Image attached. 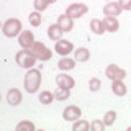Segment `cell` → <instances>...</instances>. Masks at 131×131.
Returning a JSON list of instances; mask_svg holds the SVG:
<instances>
[{"label": "cell", "mask_w": 131, "mask_h": 131, "mask_svg": "<svg viewBox=\"0 0 131 131\" xmlns=\"http://www.w3.org/2000/svg\"><path fill=\"white\" fill-rule=\"evenodd\" d=\"M18 43L23 49H30L33 46V43H35V35H33V31H30V30L21 31L20 36H18Z\"/></svg>", "instance_id": "9"}, {"label": "cell", "mask_w": 131, "mask_h": 131, "mask_svg": "<svg viewBox=\"0 0 131 131\" xmlns=\"http://www.w3.org/2000/svg\"><path fill=\"white\" fill-rule=\"evenodd\" d=\"M90 30H92L93 35H103V33L106 31L105 30V25H103V20L93 18L92 21H90Z\"/></svg>", "instance_id": "19"}, {"label": "cell", "mask_w": 131, "mask_h": 131, "mask_svg": "<svg viewBox=\"0 0 131 131\" xmlns=\"http://www.w3.org/2000/svg\"><path fill=\"white\" fill-rule=\"evenodd\" d=\"M75 62H77L75 59H71V57L64 56L62 59L57 62V67H59L61 71H72V69L75 67Z\"/></svg>", "instance_id": "17"}, {"label": "cell", "mask_w": 131, "mask_h": 131, "mask_svg": "<svg viewBox=\"0 0 131 131\" xmlns=\"http://www.w3.org/2000/svg\"><path fill=\"white\" fill-rule=\"evenodd\" d=\"M30 51L35 54V57L38 61H41V62H44V61H49L52 56V51L49 48H46V44L41 43V41H35L33 43V46L30 48Z\"/></svg>", "instance_id": "4"}, {"label": "cell", "mask_w": 131, "mask_h": 131, "mask_svg": "<svg viewBox=\"0 0 131 131\" xmlns=\"http://www.w3.org/2000/svg\"><path fill=\"white\" fill-rule=\"evenodd\" d=\"M52 100H56V98H54V92H49V90L39 92V102H41L43 105H49V103H52Z\"/></svg>", "instance_id": "20"}, {"label": "cell", "mask_w": 131, "mask_h": 131, "mask_svg": "<svg viewBox=\"0 0 131 131\" xmlns=\"http://www.w3.org/2000/svg\"><path fill=\"white\" fill-rule=\"evenodd\" d=\"M21 21L18 18H8L2 26V33L7 36V38H15V36H20L21 33Z\"/></svg>", "instance_id": "2"}, {"label": "cell", "mask_w": 131, "mask_h": 131, "mask_svg": "<svg viewBox=\"0 0 131 131\" xmlns=\"http://www.w3.org/2000/svg\"><path fill=\"white\" fill-rule=\"evenodd\" d=\"M46 2H48V3H56L57 0H46Z\"/></svg>", "instance_id": "30"}, {"label": "cell", "mask_w": 131, "mask_h": 131, "mask_svg": "<svg viewBox=\"0 0 131 131\" xmlns=\"http://www.w3.org/2000/svg\"><path fill=\"white\" fill-rule=\"evenodd\" d=\"M72 129L74 131H89L90 129V123L87 120H77V121H74V125H72Z\"/></svg>", "instance_id": "21"}, {"label": "cell", "mask_w": 131, "mask_h": 131, "mask_svg": "<svg viewBox=\"0 0 131 131\" xmlns=\"http://www.w3.org/2000/svg\"><path fill=\"white\" fill-rule=\"evenodd\" d=\"M36 126L33 125L31 121H21V123H18V125H16V129H35Z\"/></svg>", "instance_id": "28"}, {"label": "cell", "mask_w": 131, "mask_h": 131, "mask_svg": "<svg viewBox=\"0 0 131 131\" xmlns=\"http://www.w3.org/2000/svg\"><path fill=\"white\" fill-rule=\"evenodd\" d=\"M115 120H116V112L115 110H110V112H106L105 113V116H103V123H105V126H112Z\"/></svg>", "instance_id": "24"}, {"label": "cell", "mask_w": 131, "mask_h": 131, "mask_svg": "<svg viewBox=\"0 0 131 131\" xmlns=\"http://www.w3.org/2000/svg\"><path fill=\"white\" fill-rule=\"evenodd\" d=\"M7 102L10 105H13V106L20 105L21 103V92H20L18 89H10L7 92Z\"/></svg>", "instance_id": "12"}, {"label": "cell", "mask_w": 131, "mask_h": 131, "mask_svg": "<svg viewBox=\"0 0 131 131\" xmlns=\"http://www.w3.org/2000/svg\"><path fill=\"white\" fill-rule=\"evenodd\" d=\"M49 3L46 2V0H35V10L36 12H44L48 8Z\"/></svg>", "instance_id": "27"}, {"label": "cell", "mask_w": 131, "mask_h": 131, "mask_svg": "<svg viewBox=\"0 0 131 131\" xmlns=\"http://www.w3.org/2000/svg\"><path fill=\"white\" fill-rule=\"evenodd\" d=\"M118 3L121 5V8L123 10H131V0H118Z\"/></svg>", "instance_id": "29"}, {"label": "cell", "mask_w": 131, "mask_h": 131, "mask_svg": "<svg viewBox=\"0 0 131 131\" xmlns=\"http://www.w3.org/2000/svg\"><path fill=\"white\" fill-rule=\"evenodd\" d=\"M100 87H102L100 79H97V77L90 79V82H89V89L92 90V92H98V90H100Z\"/></svg>", "instance_id": "25"}, {"label": "cell", "mask_w": 131, "mask_h": 131, "mask_svg": "<svg viewBox=\"0 0 131 131\" xmlns=\"http://www.w3.org/2000/svg\"><path fill=\"white\" fill-rule=\"evenodd\" d=\"M28 20H30L31 26H39L41 21H43V18H41V12H33V13H30V16H28Z\"/></svg>", "instance_id": "23"}, {"label": "cell", "mask_w": 131, "mask_h": 131, "mask_svg": "<svg viewBox=\"0 0 131 131\" xmlns=\"http://www.w3.org/2000/svg\"><path fill=\"white\" fill-rule=\"evenodd\" d=\"M69 97H71V92H69V89H62V87H59L57 90H54V98H56V100H59V102L67 100Z\"/></svg>", "instance_id": "22"}, {"label": "cell", "mask_w": 131, "mask_h": 131, "mask_svg": "<svg viewBox=\"0 0 131 131\" xmlns=\"http://www.w3.org/2000/svg\"><path fill=\"white\" fill-rule=\"evenodd\" d=\"M62 33H64V30L59 26V25H51V26L48 28V36L51 39H54V41H59L61 38H62Z\"/></svg>", "instance_id": "16"}, {"label": "cell", "mask_w": 131, "mask_h": 131, "mask_svg": "<svg viewBox=\"0 0 131 131\" xmlns=\"http://www.w3.org/2000/svg\"><path fill=\"white\" fill-rule=\"evenodd\" d=\"M128 131H131V126H128Z\"/></svg>", "instance_id": "31"}, {"label": "cell", "mask_w": 131, "mask_h": 131, "mask_svg": "<svg viewBox=\"0 0 131 131\" xmlns=\"http://www.w3.org/2000/svg\"><path fill=\"white\" fill-rule=\"evenodd\" d=\"M54 51L57 52L59 56H69L71 52H74V44L67 39H59L56 41V46H54Z\"/></svg>", "instance_id": "7"}, {"label": "cell", "mask_w": 131, "mask_h": 131, "mask_svg": "<svg viewBox=\"0 0 131 131\" xmlns=\"http://www.w3.org/2000/svg\"><path fill=\"white\" fill-rule=\"evenodd\" d=\"M56 84L57 87H62V89H74V85H75V80L72 79L71 75H67V74H59V75L56 77Z\"/></svg>", "instance_id": "10"}, {"label": "cell", "mask_w": 131, "mask_h": 131, "mask_svg": "<svg viewBox=\"0 0 131 131\" xmlns=\"http://www.w3.org/2000/svg\"><path fill=\"white\" fill-rule=\"evenodd\" d=\"M90 128L93 131H103L105 129V123H103V120H95V121L90 123Z\"/></svg>", "instance_id": "26"}, {"label": "cell", "mask_w": 131, "mask_h": 131, "mask_svg": "<svg viewBox=\"0 0 131 131\" xmlns=\"http://www.w3.org/2000/svg\"><path fill=\"white\" fill-rule=\"evenodd\" d=\"M121 12H123V8H121V5L118 2H108L103 7V13L106 16H118Z\"/></svg>", "instance_id": "11"}, {"label": "cell", "mask_w": 131, "mask_h": 131, "mask_svg": "<svg viewBox=\"0 0 131 131\" xmlns=\"http://www.w3.org/2000/svg\"><path fill=\"white\" fill-rule=\"evenodd\" d=\"M15 59H16V64H18L20 67H25V69H31L33 66L36 64V61H38L30 49H21V51H18L16 56H15Z\"/></svg>", "instance_id": "3"}, {"label": "cell", "mask_w": 131, "mask_h": 131, "mask_svg": "<svg viewBox=\"0 0 131 131\" xmlns=\"http://www.w3.org/2000/svg\"><path fill=\"white\" fill-rule=\"evenodd\" d=\"M80 116H82V110L75 105L66 106V110L62 112V118L66 121H77V120H80Z\"/></svg>", "instance_id": "8"}, {"label": "cell", "mask_w": 131, "mask_h": 131, "mask_svg": "<svg viewBox=\"0 0 131 131\" xmlns=\"http://www.w3.org/2000/svg\"><path fill=\"white\" fill-rule=\"evenodd\" d=\"M112 92L118 97L126 95V85L123 84V80H112Z\"/></svg>", "instance_id": "18"}, {"label": "cell", "mask_w": 131, "mask_h": 131, "mask_svg": "<svg viewBox=\"0 0 131 131\" xmlns=\"http://www.w3.org/2000/svg\"><path fill=\"white\" fill-rule=\"evenodd\" d=\"M105 75L112 80H123L126 77V71L121 69V67H118L116 64H110V66H106V69H105Z\"/></svg>", "instance_id": "6"}, {"label": "cell", "mask_w": 131, "mask_h": 131, "mask_svg": "<svg viewBox=\"0 0 131 131\" xmlns=\"http://www.w3.org/2000/svg\"><path fill=\"white\" fill-rule=\"evenodd\" d=\"M103 25H105V30L110 33H116L118 28H120V23H118L116 16H105Z\"/></svg>", "instance_id": "14"}, {"label": "cell", "mask_w": 131, "mask_h": 131, "mask_svg": "<svg viewBox=\"0 0 131 131\" xmlns=\"http://www.w3.org/2000/svg\"><path fill=\"white\" fill-rule=\"evenodd\" d=\"M25 90H26L28 93H35L38 92L39 85H41V72L38 71V69H30V71L26 72V75H25Z\"/></svg>", "instance_id": "1"}, {"label": "cell", "mask_w": 131, "mask_h": 131, "mask_svg": "<svg viewBox=\"0 0 131 131\" xmlns=\"http://www.w3.org/2000/svg\"><path fill=\"white\" fill-rule=\"evenodd\" d=\"M57 25H59L61 28L66 31V33H69V31H72V28H74V21H72V18L71 16H67V15H61L59 18H57Z\"/></svg>", "instance_id": "13"}, {"label": "cell", "mask_w": 131, "mask_h": 131, "mask_svg": "<svg viewBox=\"0 0 131 131\" xmlns=\"http://www.w3.org/2000/svg\"><path fill=\"white\" fill-rule=\"evenodd\" d=\"M87 12H89V7L85 5V3H72V5H69L67 8H66V15L71 16L72 20L84 16Z\"/></svg>", "instance_id": "5"}, {"label": "cell", "mask_w": 131, "mask_h": 131, "mask_svg": "<svg viewBox=\"0 0 131 131\" xmlns=\"http://www.w3.org/2000/svg\"><path fill=\"white\" fill-rule=\"evenodd\" d=\"M74 59H75L77 62H87L90 59V51L87 48H77L75 51H74Z\"/></svg>", "instance_id": "15"}]
</instances>
